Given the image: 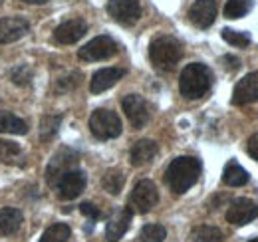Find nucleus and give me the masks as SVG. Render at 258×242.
Wrapping results in <instances>:
<instances>
[{"label":"nucleus","mask_w":258,"mask_h":242,"mask_svg":"<svg viewBox=\"0 0 258 242\" xmlns=\"http://www.w3.org/2000/svg\"><path fill=\"white\" fill-rule=\"evenodd\" d=\"M167 238V230L161 224H145L139 232L141 242H163Z\"/></svg>","instance_id":"obj_29"},{"label":"nucleus","mask_w":258,"mask_h":242,"mask_svg":"<svg viewBox=\"0 0 258 242\" xmlns=\"http://www.w3.org/2000/svg\"><path fill=\"white\" fill-rule=\"evenodd\" d=\"M159 203V193H157V187L151 181H139L131 195H129V209L131 212H139V214H145L149 212L155 205Z\"/></svg>","instance_id":"obj_5"},{"label":"nucleus","mask_w":258,"mask_h":242,"mask_svg":"<svg viewBox=\"0 0 258 242\" xmlns=\"http://www.w3.org/2000/svg\"><path fill=\"white\" fill-rule=\"evenodd\" d=\"M250 181L248 173L236 163V161H228L225 165V171H223V183L228 187H242Z\"/></svg>","instance_id":"obj_20"},{"label":"nucleus","mask_w":258,"mask_h":242,"mask_svg":"<svg viewBox=\"0 0 258 242\" xmlns=\"http://www.w3.org/2000/svg\"><path fill=\"white\" fill-rule=\"evenodd\" d=\"M189 18L201 30L213 26V22L217 18V2L215 0H195L191 10H189Z\"/></svg>","instance_id":"obj_13"},{"label":"nucleus","mask_w":258,"mask_h":242,"mask_svg":"<svg viewBox=\"0 0 258 242\" xmlns=\"http://www.w3.org/2000/svg\"><path fill=\"white\" fill-rule=\"evenodd\" d=\"M131 209H117L111 214L107 226H105V238L109 242H117L125 232L129 230L131 224Z\"/></svg>","instance_id":"obj_17"},{"label":"nucleus","mask_w":258,"mask_h":242,"mask_svg":"<svg viewBox=\"0 0 258 242\" xmlns=\"http://www.w3.org/2000/svg\"><path fill=\"white\" fill-rule=\"evenodd\" d=\"M250 8H252V0H226L223 12H225L226 18L236 20V18L246 16Z\"/></svg>","instance_id":"obj_25"},{"label":"nucleus","mask_w":258,"mask_h":242,"mask_svg":"<svg viewBox=\"0 0 258 242\" xmlns=\"http://www.w3.org/2000/svg\"><path fill=\"white\" fill-rule=\"evenodd\" d=\"M24 214L18 209H0V236H10L22 226Z\"/></svg>","instance_id":"obj_19"},{"label":"nucleus","mask_w":258,"mask_h":242,"mask_svg":"<svg viewBox=\"0 0 258 242\" xmlns=\"http://www.w3.org/2000/svg\"><path fill=\"white\" fill-rule=\"evenodd\" d=\"M0 163H6V165H24V153L20 149L18 143L14 141H6V139H0Z\"/></svg>","instance_id":"obj_21"},{"label":"nucleus","mask_w":258,"mask_h":242,"mask_svg":"<svg viewBox=\"0 0 258 242\" xmlns=\"http://www.w3.org/2000/svg\"><path fill=\"white\" fill-rule=\"evenodd\" d=\"M10 80L16 84V86H22V88H28L32 84V78H34V72L30 68V64H18L10 70Z\"/></svg>","instance_id":"obj_27"},{"label":"nucleus","mask_w":258,"mask_h":242,"mask_svg":"<svg viewBox=\"0 0 258 242\" xmlns=\"http://www.w3.org/2000/svg\"><path fill=\"white\" fill-rule=\"evenodd\" d=\"M123 76H125L123 68H103V70H97L96 74L92 76L90 91L92 93H103L105 90L113 88Z\"/></svg>","instance_id":"obj_15"},{"label":"nucleus","mask_w":258,"mask_h":242,"mask_svg":"<svg viewBox=\"0 0 258 242\" xmlns=\"http://www.w3.org/2000/svg\"><path fill=\"white\" fill-rule=\"evenodd\" d=\"M107 12L115 22L131 26L141 18V4L137 0H109Z\"/></svg>","instance_id":"obj_8"},{"label":"nucleus","mask_w":258,"mask_h":242,"mask_svg":"<svg viewBox=\"0 0 258 242\" xmlns=\"http://www.w3.org/2000/svg\"><path fill=\"white\" fill-rule=\"evenodd\" d=\"M90 131L94 133V137L105 141V139H115L121 135L123 125L121 119L115 111L111 109H96L90 117Z\"/></svg>","instance_id":"obj_4"},{"label":"nucleus","mask_w":258,"mask_h":242,"mask_svg":"<svg viewBox=\"0 0 258 242\" xmlns=\"http://www.w3.org/2000/svg\"><path fill=\"white\" fill-rule=\"evenodd\" d=\"M248 242H258V238H252V240H248Z\"/></svg>","instance_id":"obj_36"},{"label":"nucleus","mask_w":258,"mask_h":242,"mask_svg":"<svg viewBox=\"0 0 258 242\" xmlns=\"http://www.w3.org/2000/svg\"><path fill=\"white\" fill-rule=\"evenodd\" d=\"M80 212H82L84 216H88L90 220H94V222L101 218V211L97 209L96 205H92V203H82V205H80Z\"/></svg>","instance_id":"obj_32"},{"label":"nucleus","mask_w":258,"mask_h":242,"mask_svg":"<svg viewBox=\"0 0 258 242\" xmlns=\"http://www.w3.org/2000/svg\"><path fill=\"white\" fill-rule=\"evenodd\" d=\"M0 107H2V101H0Z\"/></svg>","instance_id":"obj_37"},{"label":"nucleus","mask_w":258,"mask_h":242,"mask_svg":"<svg viewBox=\"0 0 258 242\" xmlns=\"http://www.w3.org/2000/svg\"><path fill=\"white\" fill-rule=\"evenodd\" d=\"M86 32H88V24L84 22V20H80V18H72V20H66L62 22L56 32H54V40L58 42V44H76L78 40H82L84 36H86Z\"/></svg>","instance_id":"obj_14"},{"label":"nucleus","mask_w":258,"mask_h":242,"mask_svg":"<svg viewBox=\"0 0 258 242\" xmlns=\"http://www.w3.org/2000/svg\"><path fill=\"white\" fill-rule=\"evenodd\" d=\"M119 52V46L113 38L109 36H97L94 40H90L84 48H80L78 58L84 62H99L109 60Z\"/></svg>","instance_id":"obj_6"},{"label":"nucleus","mask_w":258,"mask_h":242,"mask_svg":"<svg viewBox=\"0 0 258 242\" xmlns=\"http://www.w3.org/2000/svg\"><path fill=\"white\" fill-rule=\"evenodd\" d=\"M62 115H44L40 121V139L42 141H52L62 125Z\"/></svg>","instance_id":"obj_24"},{"label":"nucleus","mask_w":258,"mask_h":242,"mask_svg":"<svg viewBox=\"0 0 258 242\" xmlns=\"http://www.w3.org/2000/svg\"><path fill=\"white\" fill-rule=\"evenodd\" d=\"M24 2H28V4H46L50 0H24Z\"/></svg>","instance_id":"obj_35"},{"label":"nucleus","mask_w":258,"mask_h":242,"mask_svg":"<svg viewBox=\"0 0 258 242\" xmlns=\"http://www.w3.org/2000/svg\"><path fill=\"white\" fill-rule=\"evenodd\" d=\"M223 64H225L226 70H230V72H234V70L240 68V60L234 58V56H223Z\"/></svg>","instance_id":"obj_33"},{"label":"nucleus","mask_w":258,"mask_h":242,"mask_svg":"<svg viewBox=\"0 0 258 242\" xmlns=\"http://www.w3.org/2000/svg\"><path fill=\"white\" fill-rule=\"evenodd\" d=\"M70 234L72 232H70V226L68 224H54V226H50L42 234L40 242H68Z\"/></svg>","instance_id":"obj_30"},{"label":"nucleus","mask_w":258,"mask_h":242,"mask_svg":"<svg viewBox=\"0 0 258 242\" xmlns=\"http://www.w3.org/2000/svg\"><path fill=\"white\" fill-rule=\"evenodd\" d=\"M80 163V155L78 151L70 149V147H62L60 151L56 153L46 169V181L50 187H56V183L62 179V175H66L68 171L76 169Z\"/></svg>","instance_id":"obj_7"},{"label":"nucleus","mask_w":258,"mask_h":242,"mask_svg":"<svg viewBox=\"0 0 258 242\" xmlns=\"http://www.w3.org/2000/svg\"><path fill=\"white\" fill-rule=\"evenodd\" d=\"M84 189H86V175L80 169L68 171L66 175H62V179L56 183V191L62 201H72V199L80 197Z\"/></svg>","instance_id":"obj_11"},{"label":"nucleus","mask_w":258,"mask_h":242,"mask_svg":"<svg viewBox=\"0 0 258 242\" xmlns=\"http://www.w3.org/2000/svg\"><path fill=\"white\" fill-rule=\"evenodd\" d=\"M258 101V72L246 74L232 91V103L234 105H248Z\"/></svg>","instance_id":"obj_12"},{"label":"nucleus","mask_w":258,"mask_h":242,"mask_svg":"<svg viewBox=\"0 0 258 242\" xmlns=\"http://www.w3.org/2000/svg\"><path fill=\"white\" fill-rule=\"evenodd\" d=\"M80 72H72V74H68L64 78H60V80H56V86H54V91L56 93H68V91L76 90L78 88V84H80Z\"/></svg>","instance_id":"obj_31"},{"label":"nucleus","mask_w":258,"mask_h":242,"mask_svg":"<svg viewBox=\"0 0 258 242\" xmlns=\"http://www.w3.org/2000/svg\"><path fill=\"white\" fill-rule=\"evenodd\" d=\"M201 161L195 157H177L165 171V183L177 195L187 193L201 177Z\"/></svg>","instance_id":"obj_1"},{"label":"nucleus","mask_w":258,"mask_h":242,"mask_svg":"<svg viewBox=\"0 0 258 242\" xmlns=\"http://www.w3.org/2000/svg\"><path fill=\"white\" fill-rule=\"evenodd\" d=\"M121 107H123V111H125V115H127L129 123L135 127V129H141L149 117H151V111H149V105H147V101L141 97V95H137V93H129L123 97V101H121Z\"/></svg>","instance_id":"obj_10"},{"label":"nucleus","mask_w":258,"mask_h":242,"mask_svg":"<svg viewBox=\"0 0 258 242\" xmlns=\"http://www.w3.org/2000/svg\"><path fill=\"white\" fill-rule=\"evenodd\" d=\"M159 151L157 143L151 139H139L133 143L131 151H129V161L133 167H143L147 163H151L155 159V155Z\"/></svg>","instance_id":"obj_18"},{"label":"nucleus","mask_w":258,"mask_h":242,"mask_svg":"<svg viewBox=\"0 0 258 242\" xmlns=\"http://www.w3.org/2000/svg\"><path fill=\"white\" fill-rule=\"evenodd\" d=\"M0 133H12V135H24L28 133V123L14 113L0 109Z\"/></svg>","instance_id":"obj_22"},{"label":"nucleus","mask_w":258,"mask_h":242,"mask_svg":"<svg viewBox=\"0 0 258 242\" xmlns=\"http://www.w3.org/2000/svg\"><path fill=\"white\" fill-rule=\"evenodd\" d=\"M30 24L24 18H0V44H10L24 38Z\"/></svg>","instance_id":"obj_16"},{"label":"nucleus","mask_w":258,"mask_h":242,"mask_svg":"<svg viewBox=\"0 0 258 242\" xmlns=\"http://www.w3.org/2000/svg\"><path fill=\"white\" fill-rule=\"evenodd\" d=\"M221 36H223V40H225L226 44L236 46V48H246L252 42L248 32H236L232 30V28H225V30L221 32Z\"/></svg>","instance_id":"obj_28"},{"label":"nucleus","mask_w":258,"mask_h":242,"mask_svg":"<svg viewBox=\"0 0 258 242\" xmlns=\"http://www.w3.org/2000/svg\"><path fill=\"white\" fill-rule=\"evenodd\" d=\"M125 185V175L121 171H107L101 179V187L109 193V195H119L121 189Z\"/></svg>","instance_id":"obj_26"},{"label":"nucleus","mask_w":258,"mask_h":242,"mask_svg":"<svg viewBox=\"0 0 258 242\" xmlns=\"http://www.w3.org/2000/svg\"><path fill=\"white\" fill-rule=\"evenodd\" d=\"M211 86H213V72L201 62L189 64L181 72L179 90L187 99H199V97L207 95Z\"/></svg>","instance_id":"obj_2"},{"label":"nucleus","mask_w":258,"mask_h":242,"mask_svg":"<svg viewBox=\"0 0 258 242\" xmlns=\"http://www.w3.org/2000/svg\"><path fill=\"white\" fill-rule=\"evenodd\" d=\"M191 240L193 242H223L225 240V234H223V230L217 228V226L203 224V226H197L193 232H191Z\"/></svg>","instance_id":"obj_23"},{"label":"nucleus","mask_w":258,"mask_h":242,"mask_svg":"<svg viewBox=\"0 0 258 242\" xmlns=\"http://www.w3.org/2000/svg\"><path fill=\"white\" fill-rule=\"evenodd\" d=\"M149 58H151L155 68H159L163 72H169L183 58V46L173 36H159L149 46Z\"/></svg>","instance_id":"obj_3"},{"label":"nucleus","mask_w":258,"mask_h":242,"mask_svg":"<svg viewBox=\"0 0 258 242\" xmlns=\"http://www.w3.org/2000/svg\"><path fill=\"white\" fill-rule=\"evenodd\" d=\"M248 155L258 161V133H254V135L248 139Z\"/></svg>","instance_id":"obj_34"},{"label":"nucleus","mask_w":258,"mask_h":242,"mask_svg":"<svg viewBox=\"0 0 258 242\" xmlns=\"http://www.w3.org/2000/svg\"><path fill=\"white\" fill-rule=\"evenodd\" d=\"M258 216V205L252 199H246V197H240V199H234L226 211V220L234 226H244L248 222H252Z\"/></svg>","instance_id":"obj_9"}]
</instances>
